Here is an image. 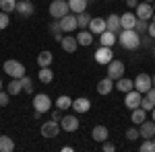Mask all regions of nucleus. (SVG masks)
Masks as SVG:
<instances>
[{
  "label": "nucleus",
  "instance_id": "c756f323",
  "mask_svg": "<svg viewBox=\"0 0 155 152\" xmlns=\"http://www.w3.org/2000/svg\"><path fill=\"white\" fill-rule=\"evenodd\" d=\"M56 107L62 109V111H66V109H71V107H72V99L68 97V95H60L58 99H56Z\"/></svg>",
  "mask_w": 155,
  "mask_h": 152
},
{
  "label": "nucleus",
  "instance_id": "7ed1b4c3",
  "mask_svg": "<svg viewBox=\"0 0 155 152\" xmlns=\"http://www.w3.org/2000/svg\"><path fill=\"white\" fill-rule=\"evenodd\" d=\"M71 8H68V0H54L52 4H50V17L52 19H56L60 21L64 14H68Z\"/></svg>",
  "mask_w": 155,
  "mask_h": 152
},
{
  "label": "nucleus",
  "instance_id": "4be33fe9",
  "mask_svg": "<svg viewBox=\"0 0 155 152\" xmlns=\"http://www.w3.org/2000/svg\"><path fill=\"white\" fill-rule=\"evenodd\" d=\"M118 41V35L116 33H112V31H104V33H99V45H106V47H112L114 43Z\"/></svg>",
  "mask_w": 155,
  "mask_h": 152
},
{
  "label": "nucleus",
  "instance_id": "dca6fc26",
  "mask_svg": "<svg viewBox=\"0 0 155 152\" xmlns=\"http://www.w3.org/2000/svg\"><path fill=\"white\" fill-rule=\"evenodd\" d=\"M17 12H19L21 17H31V14L35 12V6H33L31 0H19V2H17Z\"/></svg>",
  "mask_w": 155,
  "mask_h": 152
},
{
  "label": "nucleus",
  "instance_id": "ea45409f",
  "mask_svg": "<svg viewBox=\"0 0 155 152\" xmlns=\"http://www.w3.org/2000/svg\"><path fill=\"white\" fill-rule=\"evenodd\" d=\"M141 150H143V152H155L153 140H145L143 144H141Z\"/></svg>",
  "mask_w": 155,
  "mask_h": 152
},
{
  "label": "nucleus",
  "instance_id": "c85d7f7f",
  "mask_svg": "<svg viewBox=\"0 0 155 152\" xmlns=\"http://www.w3.org/2000/svg\"><path fill=\"white\" fill-rule=\"evenodd\" d=\"M21 91H23V84H21V78H12L11 82H8V86H6V93L11 95H19L21 93Z\"/></svg>",
  "mask_w": 155,
  "mask_h": 152
},
{
  "label": "nucleus",
  "instance_id": "a18cd8bd",
  "mask_svg": "<svg viewBox=\"0 0 155 152\" xmlns=\"http://www.w3.org/2000/svg\"><path fill=\"white\" fill-rule=\"evenodd\" d=\"M145 97H149V99H151V101L155 103V86H151V88H149V91L145 93Z\"/></svg>",
  "mask_w": 155,
  "mask_h": 152
},
{
  "label": "nucleus",
  "instance_id": "5701e85b",
  "mask_svg": "<svg viewBox=\"0 0 155 152\" xmlns=\"http://www.w3.org/2000/svg\"><path fill=\"white\" fill-rule=\"evenodd\" d=\"M112 91H114V80L110 76H106V78H101L97 82V93L99 95H110Z\"/></svg>",
  "mask_w": 155,
  "mask_h": 152
},
{
  "label": "nucleus",
  "instance_id": "79ce46f5",
  "mask_svg": "<svg viewBox=\"0 0 155 152\" xmlns=\"http://www.w3.org/2000/svg\"><path fill=\"white\" fill-rule=\"evenodd\" d=\"M101 150H104V152H114V150H116V146H114L110 140H106V142H101Z\"/></svg>",
  "mask_w": 155,
  "mask_h": 152
},
{
  "label": "nucleus",
  "instance_id": "a211bd4d",
  "mask_svg": "<svg viewBox=\"0 0 155 152\" xmlns=\"http://www.w3.org/2000/svg\"><path fill=\"white\" fill-rule=\"evenodd\" d=\"M89 31H91L93 35L104 33V31H106V19H101V17H93L91 23H89Z\"/></svg>",
  "mask_w": 155,
  "mask_h": 152
},
{
  "label": "nucleus",
  "instance_id": "bb28decb",
  "mask_svg": "<svg viewBox=\"0 0 155 152\" xmlns=\"http://www.w3.org/2000/svg\"><path fill=\"white\" fill-rule=\"evenodd\" d=\"M68 8H71V12H74V14L85 12L87 11V0H68Z\"/></svg>",
  "mask_w": 155,
  "mask_h": 152
},
{
  "label": "nucleus",
  "instance_id": "4c0bfd02",
  "mask_svg": "<svg viewBox=\"0 0 155 152\" xmlns=\"http://www.w3.org/2000/svg\"><path fill=\"white\" fill-rule=\"evenodd\" d=\"M139 138H141V134H139L137 128H128L126 129V140H139Z\"/></svg>",
  "mask_w": 155,
  "mask_h": 152
},
{
  "label": "nucleus",
  "instance_id": "b1692460",
  "mask_svg": "<svg viewBox=\"0 0 155 152\" xmlns=\"http://www.w3.org/2000/svg\"><path fill=\"white\" fill-rule=\"evenodd\" d=\"M137 14L134 12H124L122 17H120V23H122V29H134L137 27Z\"/></svg>",
  "mask_w": 155,
  "mask_h": 152
},
{
  "label": "nucleus",
  "instance_id": "c9c22d12",
  "mask_svg": "<svg viewBox=\"0 0 155 152\" xmlns=\"http://www.w3.org/2000/svg\"><path fill=\"white\" fill-rule=\"evenodd\" d=\"M134 29H137V31H139L141 35H145V33H147V29H149V21H143V19H139Z\"/></svg>",
  "mask_w": 155,
  "mask_h": 152
},
{
  "label": "nucleus",
  "instance_id": "1a4fd4ad",
  "mask_svg": "<svg viewBox=\"0 0 155 152\" xmlns=\"http://www.w3.org/2000/svg\"><path fill=\"white\" fill-rule=\"evenodd\" d=\"M112 60H114V51H112V47H106V45L97 47V51H95V62H97V64L107 66Z\"/></svg>",
  "mask_w": 155,
  "mask_h": 152
},
{
  "label": "nucleus",
  "instance_id": "49530a36",
  "mask_svg": "<svg viewBox=\"0 0 155 152\" xmlns=\"http://www.w3.org/2000/svg\"><path fill=\"white\" fill-rule=\"evenodd\" d=\"M147 33H149V35L155 39V21H151V23H149V29H147Z\"/></svg>",
  "mask_w": 155,
  "mask_h": 152
},
{
  "label": "nucleus",
  "instance_id": "423d86ee",
  "mask_svg": "<svg viewBox=\"0 0 155 152\" xmlns=\"http://www.w3.org/2000/svg\"><path fill=\"white\" fill-rule=\"evenodd\" d=\"M33 109L39 111L41 115H44V113H48L50 109H52V99H50L48 95H44V93L35 95V97H33Z\"/></svg>",
  "mask_w": 155,
  "mask_h": 152
},
{
  "label": "nucleus",
  "instance_id": "6ab92c4d",
  "mask_svg": "<svg viewBox=\"0 0 155 152\" xmlns=\"http://www.w3.org/2000/svg\"><path fill=\"white\" fill-rule=\"evenodd\" d=\"M114 88H118L120 93H128V91H132L134 88V80H130V78H126V76H122V78H118V80L114 82Z\"/></svg>",
  "mask_w": 155,
  "mask_h": 152
},
{
  "label": "nucleus",
  "instance_id": "8fccbe9b",
  "mask_svg": "<svg viewBox=\"0 0 155 152\" xmlns=\"http://www.w3.org/2000/svg\"><path fill=\"white\" fill-rule=\"evenodd\" d=\"M151 80H153V86H155V74H153V76H151Z\"/></svg>",
  "mask_w": 155,
  "mask_h": 152
},
{
  "label": "nucleus",
  "instance_id": "864d4df0",
  "mask_svg": "<svg viewBox=\"0 0 155 152\" xmlns=\"http://www.w3.org/2000/svg\"><path fill=\"white\" fill-rule=\"evenodd\" d=\"M151 140H153V146H155V136H153V138H151Z\"/></svg>",
  "mask_w": 155,
  "mask_h": 152
},
{
  "label": "nucleus",
  "instance_id": "aec40b11",
  "mask_svg": "<svg viewBox=\"0 0 155 152\" xmlns=\"http://www.w3.org/2000/svg\"><path fill=\"white\" fill-rule=\"evenodd\" d=\"M91 138L101 144V142H106L107 138H110V132H107L106 126H95V128H93V132H91Z\"/></svg>",
  "mask_w": 155,
  "mask_h": 152
},
{
  "label": "nucleus",
  "instance_id": "de8ad7c7",
  "mask_svg": "<svg viewBox=\"0 0 155 152\" xmlns=\"http://www.w3.org/2000/svg\"><path fill=\"white\" fill-rule=\"evenodd\" d=\"M124 2H126L130 8H137V6H139V0H124Z\"/></svg>",
  "mask_w": 155,
  "mask_h": 152
},
{
  "label": "nucleus",
  "instance_id": "3c124183",
  "mask_svg": "<svg viewBox=\"0 0 155 152\" xmlns=\"http://www.w3.org/2000/svg\"><path fill=\"white\" fill-rule=\"evenodd\" d=\"M143 2H151V4H153V2H155V0H143Z\"/></svg>",
  "mask_w": 155,
  "mask_h": 152
},
{
  "label": "nucleus",
  "instance_id": "7c9ffc66",
  "mask_svg": "<svg viewBox=\"0 0 155 152\" xmlns=\"http://www.w3.org/2000/svg\"><path fill=\"white\" fill-rule=\"evenodd\" d=\"M15 150V142L8 136H0V152H12Z\"/></svg>",
  "mask_w": 155,
  "mask_h": 152
},
{
  "label": "nucleus",
  "instance_id": "4468645a",
  "mask_svg": "<svg viewBox=\"0 0 155 152\" xmlns=\"http://www.w3.org/2000/svg\"><path fill=\"white\" fill-rule=\"evenodd\" d=\"M91 109V101L87 97H79V99H72V111L74 113H87Z\"/></svg>",
  "mask_w": 155,
  "mask_h": 152
},
{
  "label": "nucleus",
  "instance_id": "09e8293b",
  "mask_svg": "<svg viewBox=\"0 0 155 152\" xmlns=\"http://www.w3.org/2000/svg\"><path fill=\"white\" fill-rule=\"evenodd\" d=\"M151 115H153V121H155V107H153V111H151Z\"/></svg>",
  "mask_w": 155,
  "mask_h": 152
},
{
  "label": "nucleus",
  "instance_id": "9b49d317",
  "mask_svg": "<svg viewBox=\"0 0 155 152\" xmlns=\"http://www.w3.org/2000/svg\"><path fill=\"white\" fill-rule=\"evenodd\" d=\"M151 86H153V80H151V76H149V74H139V76L134 78V88H137L139 93L145 95Z\"/></svg>",
  "mask_w": 155,
  "mask_h": 152
},
{
  "label": "nucleus",
  "instance_id": "f03ea898",
  "mask_svg": "<svg viewBox=\"0 0 155 152\" xmlns=\"http://www.w3.org/2000/svg\"><path fill=\"white\" fill-rule=\"evenodd\" d=\"M2 68H4V72H6L11 78H23L25 72H27V70H25V66L19 62V60H6Z\"/></svg>",
  "mask_w": 155,
  "mask_h": 152
},
{
  "label": "nucleus",
  "instance_id": "20e7f679",
  "mask_svg": "<svg viewBox=\"0 0 155 152\" xmlns=\"http://www.w3.org/2000/svg\"><path fill=\"white\" fill-rule=\"evenodd\" d=\"M60 123L58 121H44L41 123V128H39V132H41V138H48V140H52V138H58V134H60Z\"/></svg>",
  "mask_w": 155,
  "mask_h": 152
},
{
  "label": "nucleus",
  "instance_id": "412c9836",
  "mask_svg": "<svg viewBox=\"0 0 155 152\" xmlns=\"http://www.w3.org/2000/svg\"><path fill=\"white\" fill-rule=\"evenodd\" d=\"M77 41H79V45L89 47L91 43H93V33H91L89 29H81V31L77 33Z\"/></svg>",
  "mask_w": 155,
  "mask_h": 152
},
{
  "label": "nucleus",
  "instance_id": "a878e982",
  "mask_svg": "<svg viewBox=\"0 0 155 152\" xmlns=\"http://www.w3.org/2000/svg\"><path fill=\"white\" fill-rule=\"evenodd\" d=\"M145 119H147V111H145L143 107H137V109H132V115H130V121H132V123L141 126Z\"/></svg>",
  "mask_w": 155,
  "mask_h": 152
},
{
  "label": "nucleus",
  "instance_id": "6e6552de",
  "mask_svg": "<svg viewBox=\"0 0 155 152\" xmlns=\"http://www.w3.org/2000/svg\"><path fill=\"white\" fill-rule=\"evenodd\" d=\"M141 101H143V93H139L137 88H132L128 93L124 95V105L128 107V109H137V107H141Z\"/></svg>",
  "mask_w": 155,
  "mask_h": 152
},
{
  "label": "nucleus",
  "instance_id": "a19ab883",
  "mask_svg": "<svg viewBox=\"0 0 155 152\" xmlns=\"http://www.w3.org/2000/svg\"><path fill=\"white\" fill-rule=\"evenodd\" d=\"M141 45H145V47H151V45H153V37L149 35V33H145V35L141 37Z\"/></svg>",
  "mask_w": 155,
  "mask_h": 152
},
{
  "label": "nucleus",
  "instance_id": "58836bf2",
  "mask_svg": "<svg viewBox=\"0 0 155 152\" xmlns=\"http://www.w3.org/2000/svg\"><path fill=\"white\" fill-rule=\"evenodd\" d=\"M8 23H11V21H8V12L0 11V31H2V29H6Z\"/></svg>",
  "mask_w": 155,
  "mask_h": 152
},
{
  "label": "nucleus",
  "instance_id": "37998d69",
  "mask_svg": "<svg viewBox=\"0 0 155 152\" xmlns=\"http://www.w3.org/2000/svg\"><path fill=\"white\" fill-rule=\"evenodd\" d=\"M8 97H11V95L6 93V91H0V107L8 105Z\"/></svg>",
  "mask_w": 155,
  "mask_h": 152
},
{
  "label": "nucleus",
  "instance_id": "c03bdc74",
  "mask_svg": "<svg viewBox=\"0 0 155 152\" xmlns=\"http://www.w3.org/2000/svg\"><path fill=\"white\" fill-rule=\"evenodd\" d=\"M62 109H58V107H56V111H52V119H54V121H58L60 123V119H62Z\"/></svg>",
  "mask_w": 155,
  "mask_h": 152
},
{
  "label": "nucleus",
  "instance_id": "f3484780",
  "mask_svg": "<svg viewBox=\"0 0 155 152\" xmlns=\"http://www.w3.org/2000/svg\"><path fill=\"white\" fill-rule=\"evenodd\" d=\"M106 29L118 35L120 31H122V23H120V14H110V17H107V19H106Z\"/></svg>",
  "mask_w": 155,
  "mask_h": 152
},
{
  "label": "nucleus",
  "instance_id": "6e6d98bb",
  "mask_svg": "<svg viewBox=\"0 0 155 152\" xmlns=\"http://www.w3.org/2000/svg\"><path fill=\"white\" fill-rule=\"evenodd\" d=\"M153 11H155V2H153Z\"/></svg>",
  "mask_w": 155,
  "mask_h": 152
},
{
  "label": "nucleus",
  "instance_id": "473e14b6",
  "mask_svg": "<svg viewBox=\"0 0 155 152\" xmlns=\"http://www.w3.org/2000/svg\"><path fill=\"white\" fill-rule=\"evenodd\" d=\"M50 33L56 37V41H62V29H60V21H56L54 19V23H50Z\"/></svg>",
  "mask_w": 155,
  "mask_h": 152
},
{
  "label": "nucleus",
  "instance_id": "2eb2a0df",
  "mask_svg": "<svg viewBox=\"0 0 155 152\" xmlns=\"http://www.w3.org/2000/svg\"><path fill=\"white\" fill-rule=\"evenodd\" d=\"M60 45H62V49H64L66 54H74L77 47H79V41H77V37H72V33H68L66 37H62Z\"/></svg>",
  "mask_w": 155,
  "mask_h": 152
},
{
  "label": "nucleus",
  "instance_id": "f257e3e1",
  "mask_svg": "<svg viewBox=\"0 0 155 152\" xmlns=\"http://www.w3.org/2000/svg\"><path fill=\"white\" fill-rule=\"evenodd\" d=\"M118 43L128 51H134L141 47V33L137 29H122L118 33Z\"/></svg>",
  "mask_w": 155,
  "mask_h": 152
},
{
  "label": "nucleus",
  "instance_id": "f704fd0d",
  "mask_svg": "<svg viewBox=\"0 0 155 152\" xmlns=\"http://www.w3.org/2000/svg\"><path fill=\"white\" fill-rule=\"evenodd\" d=\"M21 84H23V93H29V95L33 93V80H31L27 74H25L23 78H21Z\"/></svg>",
  "mask_w": 155,
  "mask_h": 152
},
{
  "label": "nucleus",
  "instance_id": "5fc2aeb1",
  "mask_svg": "<svg viewBox=\"0 0 155 152\" xmlns=\"http://www.w3.org/2000/svg\"><path fill=\"white\" fill-rule=\"evenodd\" d=\"M153 56H155V45H153Z\"/></svg>",
  "mask_w": 155,
  "mask_h": 152
},
{
  "label": "nucleus",
  "instance_id": "f8f14e48",
  "mask_svg": "<svg viewBox=\"0 0 155 152\" xmlns=\"http://www.w3.org/2000/svg\"><path fill=\"white\" fill-rule=\"evenodd\" d=\"M79 126H81V121H79L77 115H64L60 119V128L64 129V132H77Z\"/></svg>",
  "mask_w": 155,
  "mask_h": 152
},
{
  "label": "nucleus",
  "instance_id": "603ef678",
  "mask_svg": "<svg viewBox=\"0 0 155 152\" xmlns=\"http://www.w3.org/2000/svg\"><path fill=\"white\" fill-rule=\"evenodd\" d=\"M0 91H2V78H0Z\"/></svg>",
  "mask_w": 155,
  "mask_h": 152
},
{
  "label": "nucleus",
  "instance_id": "2f4dec72",
  "mask_svg": "<svg viewBox=\"0 0 155 152\" xmlns=\"http://www.w3.org/2000/svg\"><path fill=\"white\" fill-rule=\"evenodd\" d=\"M91 14L85 11V12H79L77 14V21H79V29H89V23H91Z\"/></svg>",
  "mask_w": 155,
  "mask_h": 152
},
{
  "label": "nucleus",
  "instance_id": "ddd939ff",
  "mask_svg": "<svg viewBox=\"0 0 155 152\" xmlns=\"http://www.w3.org/2000/svg\"><path fill=\"white\" fill-rule=\"evenodd\" d=\"M139 134H141V138H145V140H151L155 136V121L153 119H151V121L145 119L143 123L139 126Z\"/></svg>",
  "mask_w": 155,
  "mask_h": 152
},
{
  "label": "nucleus",
  "instance_id": "393cba45",
  "mask_svg": "<svg viewBox=\"0 0 155 152\" xmlns=\"http://www.w3.org/2000/svg\"><path fill=\"white\" fill-rule=\"evenodd\" d=\"M52 60H54L52 51L44 49V51H39V56H37V66H39V68H46V66H50V64H52Z\"/></svg>",
  "mask_w": 155,
  "mask_h": 152
},
{
  "label": "nucleus",
  "instance_id": "39448f33",
  "mask_svg": "<svg viewBox=\"0 0 155 152\" xmlns=\"http://www.w3.org/2000/svg\"><path fill=\"white\" fill-rule=\"evenodd\" d=\"M60 29H62V33H74V31L79 29L77 14H74V12H68V14H64V17L60 19Z\"/></svg>",
  "mask_w": 155,
  "mask_h": 152
},
{
  "label": "nucleus",
  "instance_id": "72a5a7b5",
  "mask_svg": "<svg viewBox=\"0 0 155 152\" xmlns=\"http://www.w3.org/2000/svg\"><path fill=\"white\" fill-rule=\"evenodd\" d=\"M17 2L19 0H0V11H4V12L17 11Z\"/></svg>",
  "mask_w": 155,
  "mask_h": 152
},
{
  "label": "nucleus",
  "instance_id": "cd10ccee",
  "mask_svg": "<svg viewBox=\"0 0 155 152\" xmlns=\"http://www.w3.org/2000/svg\"><path fill=\"white\" fill-rule=\"evenodd\" d=\"M37 78H39V82H44V84H50V82L54 80V72L50 70V66H46V68H39V72H37Z\"/></svg>",
  "mask_w": 155,
  "mask_h": 152
},
{
  "label": "nucleus",
  "instance_id": "0eeeda50",
  "mask_svg": "<svg viewBox=\"0 0 155 152\" xmlns=\"http://www.w3.org/2000/svg\"><path fill=\"white\" fill-rule=\"evenodd\" d=\"M107 76L112 78V80H118L124 76V62L122 60H112L110 64H107Z\"/></svg>",
  "mask_w": 155,
  "mask_h": 152
},
{
  "label": "nucleus",
  "instance_id": "9d476101",
  "mask_svg": "<svg viewBox=\"0 0 155 152\" xmlns=\"http://www.w3.org/2000/svg\"><path fill=\"white\" fill-rule=\"evenodd\" d=\"M134 14H137V19H143V21H151V17H153V4L151 2H141L137 8H134Z\"/></svg>",
  "mask_w": 155,
  "mask_h": 152
},
{
  "label": "nucleus",
  "instance_id": "e433bc0d",
  "mask_svg": "<svg viewBox=\"0 0 155 152\" xmlns=\"http://www.w3.org/2000/svg\"><path fill=\"white\" fill-rule=\"evenodd\" d=\"M141 107H143L145 111L149 113V111H153V107H155V103L149 99V97H143V101H141Z\"/></svg>",
  "mask_w": 155,
  "mask_h": 152
}]
</instances>
